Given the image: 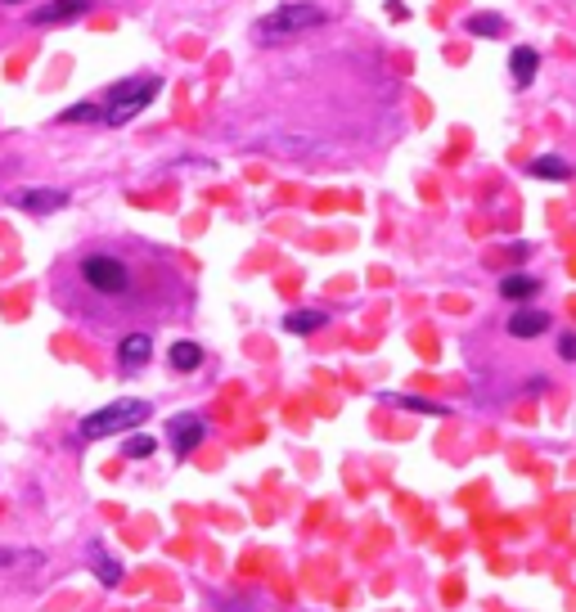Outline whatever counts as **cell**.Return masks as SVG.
Returning <instances> with one entry per match:
<instances>
[{"label": "cell", "instance_id": "30bf717a", "mask_svg": "<svg viewBox=\"0 0 576 612\" xmlns=\"http://www.w3.org/2000/svg\"><path fill=\"white\" fill-rule=\"evenodd\" d=\"M86 558H90V567H95V576L108 585V590H113V585L122 581V563H117V558L108 554L104 545H90V549H86Z\"/></svg>", "mask_w": 576, "mask_h": 612}, {"label": "cell", "instance_id": "7402d4cb", "mask_svg": "<svg viewBox=\"0 0 576 612\" xmlns=\"http://www.w3.org/2000/svg\"><path fill=\"white\" fill-rule=\"evenodd\" d=\"M9 5H18V0H9Z\"/></svg>", "mask_w": 576, "mask_h": 612}, {"label": "cell", "instance_id": "d6986e66", "mask_svg": "<svg viewBox=\"0 0 576 612\" xmlns=\"http://www.w3.org/2000/svg\"><path fill=\"white\" fill-rule=\"evenodd\" d=\"M59 122H99V104H72Z\"/></svg>", "mask_w": 576, "mask_h": 612}, {"label": "cell", "instance_id": "8fae6325", "mask_svg": "<svg viewBox=\"0 0 576 612\" xmlns=\"http://www.w3.org/2000/svg\"><path fill=\"white\" fill-rule=\"evenodd\" d=\"M167 356H171V369H180V374H194V369L203 365V347H198V342H176Z\"/></svg>", "mask_w": 576, "mask_h": 612}, {"label": "cell", "instance_id": "ac0fdd59", "mask_svg": "<svg viewBox=\"0 0 576 612\" xmlns=\"http://www.w3.org/2000/svg\"><path fill=\"white\" fill-rule=\"evenodd\" d=\"M396 405H405V410H419V414H450L446 405L423 401V396H396Z\"/></svg>", "mask_w": 576, "mask_h": 612}, {"label": "cell", "instance_id": "ba28073f", "mask_svg": "<svg viewBox=\"0 0 576 612\" xmlns=\"http://www.w3.org/2000/svg\"><path fill=\"white\" fill-rule=\"evenodd\" d=\"M545 329H549V315L536 311V306H522V311L509 315V333H513V338H522V342H527V338H540Z\"/></svg>", "mask_w": 576, "mask_h": 612}, {"label": "cell", "instance_id": "5b68a950", "mask_svg": "<svg viewBox=\"0 0 576 612\" xmlns=\"http://www.w3.org/2000/svg\"><path fill=\"white\" fill-rule=\"evenodd\" d=\"M203 437H207V419L203 414H194V410L176 414V419L167 423V441H171V450H176V459L194 455V450L203 446Z\"/></svg>", "mask_w": 576, "mask_h": 612}, {"label": "cell", "instance_id": "7a4b0ae2", "mask_svg": "<svg viewBox=\"0 0 576 612\" xmlns=\"http://www.w3.org/2000/svg\"><path fill=\"white\" fill-rule=\"evenodd\" d=\"M144 419H149V401L122 396V401H113V405H104V410L86 414L77 432H81L86 441H99V437H113V432H135Z\"/></svg>", "mask_w": 576, "mask_h": 612}, {"label": "cell", "instance_id": "2e32d148", "mask_svg": "<svg viewBox=\"0 0 576 612\" xmlns=\"http://www.w3.org/2000/svg\"><path fill=\"white\" fill-rule=\"evenodd\" d=\"M464 27H468L473 36H500V32H504V18H500V14H473Z\"/></svg>", "mask_w": 576, "mask_h": 612}, {"label": "cell", "instance_id": "9a60e30c", "mask_svg": "<svg viewBox=\"0 0 576 612\" xmlns=\"http://www.w3.org/2000/svg\"><path fill=\"white\" fill-rule=\"evenodd\" d=\"M531 176H540V180H567V176H572V167H567L563 158H554V153H545V158L531 162Z\"/></svg>", "mask_w": 576, "mask_h": 612}, {"label": "cell", "instance_id": "9c48e42d", "mask_svg": "<svg viewBox=\"0 0 576 612\" xmlns=\"http://www.w3.org/2000/svg\"><path fill=\"white\" fill-rule=\"evenodd\" d=\"M149 356H153V338H149V333H126V338L117 342V360H122L126 369H140Z\"/></svg>", "mask_w": 576, "mask_h": 612}, {"label": "cell", "instance_id": "e0dca14e", "mask_svg": "<svg viewBox=\"0 0 576 612\" xmlns=\"http://www.w3.org/2000/svg\"><path fill=\"white\" fill-rule=\"evenodd\" d=\"M153 446H158V441L153 437H144V432H135V437H126V459H149L153 455Z\"/></svg>", "mask_w": 576, "mask_h": 612}, {"label": "cell", "instance_id": "52a82bcc", "mask_svg": "<svg viewBox=\"0 0 576 612\" xmlns=\"http://www.w3.org/2000/svg\"><path fill=\"white\" fill-rule=\"evenodd\" d=\"M90 9V0H50L45 9H32V23L36 27H59V23H72Z\"/></svg>", "mask_w": 576, "mask_h": 612}, {"label": "cell", "instance_id": "6da1fadb", "mask_svg": "<svg viewBox=\"0 0 576 612\" xmlns=\"http://www.w3.org/2000/svg\"><path fill=\"white\" fill-rule=\"evenodd\" d=\"M324 18H329V9H320L315 0H293V5H279V9H270V14H261L257 23H252V36L275 45V41H288V36L311 32Z\"/></svg>", "mask_w": 576, "mask_h": 612}, {"label": "cell", "instance_id": "ffe728a7", "mask_svg": "<svg viewBox=\"0 0 576 612\" xmlns=\"http://www.w3.org/2000/svg\"><path fill=\"white\" fill-rule=\"evenodd\" d=\"M558 356L576 360V333H563V338H558Z\"/></svg>", "mask_w": 576, "mask_h": 612}, {"label": "cell", "instance_id": "8992f818", "mask_svg": "<svg viewBox=\"0 0 576 612\" xmlns=\"http://www.w3.org/2000/svg\"><path fill=\"white\" fill-rule=\"evenodd\" d=\"M63 203H68V194H63V189H45V185H36V189H18V194H14V207H23V212H36V216L59 212Z\"/></svg>", "mask_w": 576, "mask_h": 612}, {"label": "cell", "instance_id": "7c38bea8", "mask_svg": "<svg viewBox=\"0 0 576 612\" xmlns=\"http://www.w3.org/2000/svg\"><path fill=\"white\" fill-rule=\"evenodd\" d=\"M536 279L531 275H504L500 279V297H509V302H527V297H536Z\"/></svg>", "mask_w": 576, "mask_h": 612}, {"label": "cell", "instance_id": "3957f363", "mask_svg": "<svg viewBox=\"0 0 576 612\" xmlns=\"http://www.w3.org/2000/svg\"><path fill=\"white\" fill-rule=\"evenodd\" d=\"M153 95H158V77H131V81H122V86L108 95V104L99 108V122L126 126L131 117H140L144 108L153 104Z\"/></svg>", "mask_w": 576, "mask_h": 612}, {"label": "cell", "instance_id": "44dd1931", "mask_svg": "<svg viewBox=\"0 0 576 612\" xmlns=\"http://www.w3.org/2000/svg\"><path fill=\"white\" fill-rule=\"evenodd\" d=\"M9 563H18V554L14 549H0V567H9Z\"/></svg>", "mask_w": 576, "mask_h": 612}, {"label": "cell", "instance_id": "5bb4252c", "mask_svg": "<svg viewBox=\"0 0 576 612\" xmlns=\"http://www.w3.org/2000/svg\"><path fill=\"white\" fill-rule=\"evenodd\" d=\"M509 63H513V77H518V86H527V81L536 77V63H540V54L531 50V45H518Z\"/></svg>", "mask_w": 576, "mask_h": 612}, {"label": "cell", "instance_id": "277c9868", "mask_svg": "<svg viewBox=\"0 0 576 612\" xmlns=\"http://www.w3.org/2000/svg\"><path fill=\"white\" fill-rule=\"evenodd\" d=\"M81 279H86L95 293H126V284H131V275H126V266L117 257H108V252H90L86 261H81Z\"/></svg>", "mask_w": 576, "mask_h": 612}, {"label": "cell", "instance_id": "4fadbf2b", "mask_svg": "<svg viewBox=\"0 0 576 612\" xmlns=\"http://www.w3.org/2000/svg\"><path fill=\"white\" fill-rule=\"evenodd\" d=\"M320 324H329V315H324V311H288L284 315V329L288 333H302V338H306V333H315Z\"/></svg>", "mask_w": 576, "mask_h": 612}]
</instances>
